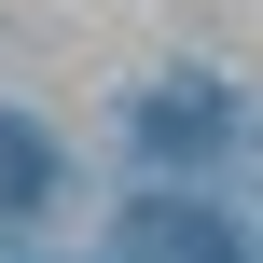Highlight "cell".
Masks as SVG:
<instances>
[{
	"instance_id": "3",
	"label": "cell",
	"mask_w": 263,
	"mask_h": 263,
	"mask_svg": "<svg viewBox=\"0 0 263 263\" xmlns=\"http://www.w3.org/2000/svg\"><path fill=\"white\" fill-rule=\"evenodd\" d=\"M69 194V153H55V125L42 111H0V222H42Z\"/></svg>"
},
{
	"instance_id": "1",
	"label": "cell",
	"mask_w": 263,
	"mask_h": 263,
	"mask_svg": "<svg viewBox=\"0 0 263 263\" xmlns=\"http://www.w3.org/2000/svg\"><path fill=\"white\" fill-rule=\"evenodd\" d=\"M236 139H250V97L208 83V69H166V83L125 97V153H139L153 180H194V166H222Z\"/></svg>"
},
{
	"instance_id": "2",
	"label": "cell",
	"mask_w": 263,
	"mask_h": 263,
	"mask_svg": "<svg viewBox=\"0 0 263 263\" xmlns=\"http://www.w3.org/2000/svg\"><path fill=\"white\" fill-rule=\"evenodd\" d=\"M111 263H263V236L222 194H180V180H139L111 208Z\"/></svg>"
}]
</instances>
